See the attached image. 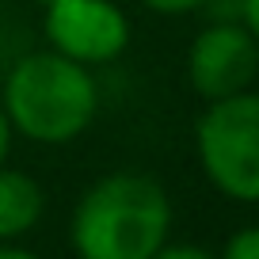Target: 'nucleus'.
I'll return each instance as SVG.
<instances>
[{
  "label": "nucleus",
  "instance_id": "7",
  "mask_svg": "<svg viewBox=\"0 0 259 259\" xmlns=\"http://www.w3.org/2000/svg\"><path fill=\"white\" fill-rule=\"evenodd\" d=\"M221 259H259V225L240 229V233L229 236V244H225V251H221Z\"/></svg>",
  "mask_w": 259,
  "mask_h": 259
},
{
  "label": "nucleus",
  "instance_id": "11",
  "mask_svg": "<svg viewBox=\"0 0 259 259\" xmlns=\"http://www.w3.org/2000/svg\"><path fill=\"white\" fill-rule=\"evenodd\" d=\"M12 122H8V114H4V107H0V164H4V156H8V149H12Z\"/></svg>",
  "mask_w": 259,
  "mask_h": 259
},
{
  "label": "nucleus",
  "instance_id": "6",
  "mask_svg": "<svg viewBox=\"0 0 259 259\" xmlns=\"http://www.w3.org/2000/svg\"><path fill=\"white\" fill-rule=\"evenodd\" d=\"M42 210H46V194H42L38 179L0 164V240H16V236L31 233Z\"/></svg>",
  "mask_w": 259,
  "mask_h": 259
},
{
  "label": "nucleus",
  "instance_id": "2",
  "mask_svg": "<svg viewBox=\"0 0 259 259\" xmlns=\"http://www.w3.org/2000/svg\"><path fill=\"white\" fill-rule=\"evenodd\" d=\"M0 107L19 138L65 145L92 126L99 111V88L88 65L57 50H38L19 57V65L8 73Z\"/></svg>",
  "mask_w": 259,
  "mask_h": 259
},
{
  "label": "nucleus",
  "instance_id": "1",
  "mask_svg": "<svg viewBox=\"0 0 259 259\" xmlns=\"http://www.w3.org/2000/svg\"><path fill=\"white\" fill-rule=\"evenodd\" d=\"M168 229V191L145 171H111L76 202L73 248L80 259H153Z\"/></svg>",
  "mask_w": 259,
  "mask_h": 259
},
{
  "label": "nucleus",
  "instance_id": "3",
  "mask_svg": "<svg viewBox=\"0 0 259 259\" xmlns=\"http://www.w3.org/2000/svg\"><path fill=\"white\" fill-rule=\"evenodd\" d=\"M206 179L233 202H259V92L213 99L194 126Z\"/></svg>",
  "mask_w": 259,
  "mask_h": 259
},
{
  "label": "nucleus",
  "instance_id": "10",
  "mask_svg": "<svg viewBox=\"0 0 259 259\" xmlns=\"http://www.w3.org/2000/svg\"><path fill=\"white\" fill-rule=\"evenodd\" d=\"M240 23L248 27V34L259 42V0H240Z\"/></svg>",
  "mask_w": 259,
  "mask_h": 259
},
{
  "label": "nucleus",
  "instance_id": "12",
  "mask_svg": "<svg viewBox=\"0 0 259 259\" xmlns=\"http://www.w3.org/2000/svg\"><path fill=\"white\" fill-rule=\"evenodd\" d=\"M0 259H38V255L27 248H0Z\"/></svg>",
  "mask_w": 259,
  "mask_h": 259
},
{
  "label": "nucleus",
  "instance_id": "8",
  "mask_svg": "<svg viewBox=\"0 0 259 259\" xmlns=\"http://www.w3.org/2000/svg\"><path fill=\"white\" fill-rule=\"evenodd\" d=\"M149 12H156V16H187V12L202 8L206 0H141Z\"/></svg>",
  "mask_w": 259,
  "mask_h": 259
},
{
  "label": "nucleus",
  "instance_id": "4",
  "mask_svg": "<svg viewBox=\"0 0 259 259\" xmlns=\"http://www.w3.org/2000/svg\"><path fill=\"white\" fill-rule=\"evenodd\" d=\"M42 31L80 65H107L130 46V19L114 0H42Z\"/></svg>",
  "mask_w": 259,
  "mask_h": 259
},
{
  "label": "nucleus",
  "instance_id": "9",
  "mask_svg": "<svg viewBox=\"0 0 259 259\" xmlns=\"http://www.w3.org/2000/svg\"><path fill=\"white\" fill-rule=\"evenodd\" d=\"M153 259H213L210 251H202V248H194V244H164L160 251H156Z\"/></svg>",
  "mask_w": 259,
  "mask_h": 259
},
{
  "label": "nucleus",
  "instance_id": "5",
  "mask_svg": "<svg viewBox=\"0 0 259 259\" xmlns=\"http://www.w3.org/2000/svg\"><path fill=\"white\" fill-rule=\"evenodd\" d=\"M259 76V42L244 23L218 19L194 34L187 50V80L206 103L248 92Z\"/></svg>",
  "mask_w": 259,
  "mask_h": 259
}]
</instances>
